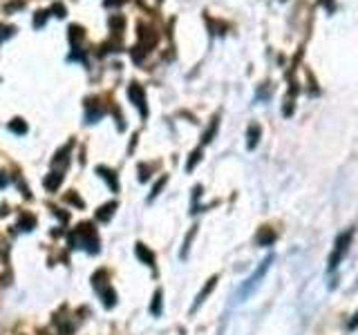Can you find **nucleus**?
<instances>
[{
	"instance_id": "obj_26",
	"label": "nucleus",
	"mask_w": 358,
	"mask_h": 335,
	"mask_svg": "<svg viewBox=\"0 0 358 335\" xmlns=\"http://www.w3.org/2000/svg\"><path fill=\"white\" fill-rule=\"evenodd\" d=\"M347 326H349V331H354V329H358V311H356V313H354V317H352V320H349V324H347Z\"/></svg>"
},
{
	"instance_id": "obj_7",
	"label": "nucleus",
	"mask_w": 358,
	"mask_h": 335,
	"mask_svg": "<svg viewBox=\"0 0 358 335\" xmlns=\"http://www.w3.org/2000/svg\"><path fill=\"white\" fill-rule=\"evenodd\" d=\"M215 284H217V275H213L211 277V279H208L206 284H204V288L202 291H199V295H197V300H195V304H193V311H197L199 306L204 304V302H206V297L211 295V293H213V288H215Z\"/></svg>"
},
{
	"instance_id": "obj_29",
	"label": "nucleus",
	"mask_w": 358,
	"mask_h": 335,
	"mask_svg": "<svg viewBox=\"0 0 358 335\" xmlns=\"http://www.w3.org/2000/svg\"><path fill=\"white\" fill-rule=\"evenodd\" d=\"M121 2H123V0H106V5H107V7H112V5H121Z\"/></svg>"
},
{
	"instance_id": "obj_18",
	"label": "nucleus",
	"mask_w": 358,
	"mask_h": 335,
	"mask_svg": "<svg viewBox=\"0 0 358 335\" xmlns=\"http://www.w3.org/2000/svg\"><path fill=\"white\" fill-rule=\"evenodd\" d=\"M166 181H168V179H166V177H161V179H159V181H157V183H155V185H152V192H150V197H148V199H150V201H152V199H155V197H159V192H161V190H164V185H166Z\"/></svg>"
},
{
	"instance_id": "obj_15",
	"label": "nucleus",
	"mask_w": 358,
	"mask_h": 335,
	"mask_svg": "<svg viewBox=\"0 0 358 335\" xmlns=\"http://www.w3.org/2000/svg\"><path fill=\"white\" fill-rule=\"evenodd\" d=\"M9 130L16 132V134H25V132H27V123H25L23 119H14V121L9 123Z\"/></svg>"
},
{
	"instance_id": "obj_27",
	"label": "nucleus",
	"mask_w": 358,
	"mask_h": 335,
	"mask_svg": "<svg viewBox=\"0 0 358 335\" xmlns=\"http://www.w3.org/2000/svg\"><path fill=\"white\" fill-rule=\"evenodd\" d=\"M45 14H47V11H38V16H36V20H34V25H36V27L45 23Z\"/></svg>"
},
{
	"instance_id": "obj_17",
	"label": "nucleus",
	"mask_w": 358,
	"mask_h": 335,
	"mask_svg": "<svg viewBox=\"0 0 358 335\" xmlns=\"http://www.w3.org/2000/svg\"><path fill=\"white\" fill-rule=\"evenodd\" d=\"M195 233H197V226H193L190 228V233L186 235V242H184V248H181V259L188 255V248H190V242H193V237H195Z\"/></svg>"
},
{
	"instance_id": "obj_11",
	"label": "nucleus",
	"mask_w": 358,
	"mask_h": 335,
	"mask_svg": "<svg viewBox=\"0 0 358 335\" xmlns=\"http://www.w3.org/2000/svg\"><path fill=\"white\" fill-rule=\"evenodd\" d=\"M99 175H101L103 179H106V183L110 185V188L114 190V192L119 190V179H116V172H114V170H110V168H103V165H101V168H99Z\"/></svg>"
},
{
	"instance_id": "obj_1",
	"label": "nucleus",
	"mask_w": 358,
	"mask_h": 335,
	"mask_svg": "<svg viewBox=\"0 0 358 335\" xmlns=\"http://www.w3.org/2000/svg\"><path fill=\"white\" fill-rule=\"evenodd\" d=\"M70 246L72 248H85L87 253H99V237L92 223H78L76 230L70 235Z\"/></svg>"
},
{
	"instance_id": "obj_2",
	"label": "nucleus",
	"mask_w": 358,
	"mask_h": 335,
	"mask_svg": "<svg viewBox=\"0 0 358 335\" xmlns=\"http://www.w3.org/2000/svg\"><path fill=\"white\" fill-rule=\"evenodd\" d=\"M92 286L97 288V293H99V297L103 300V306L106 308H112V306L116 304V293H114V288L107 284V273L106 271H97L92 275Z\"/></svg>"
},
{
	"instance_id": "obj_14",
	"label": "nucleus",
	"mask_w": 358,
	"mask_h": 335,
	"mask_svg": "<svg viewBox=\"0 0 358 335\" xmlns=\"http://www.w3.org/2000/svg\"><path fill=\"white\" fill-rule=\"evenodd\" d=\"M150 313L152 315H161V291H155V295H152Z\"/></svg>"
},
{
	"instance_id": "obj_20",
	"label": "nucleus",
	"mask_w": 358,
	"mask_h": 335,
	"mask_svg": "<svg viewBox=\"0 0 358 335\" xmlns=\"http://www.w3.org/2000/svg\"><path fill=\"white\" fill-rule=\"evenodd\" d=\"M110 27L116 31V34H119V31L123 30V18H121V16H112V18H110Z\"/></svg>"
},
{
	"instance_id": "obj_23",
	"label": "nucleus",
	"mask_w": 358,
	"mask_h": 335,
	"mask_svg": "<svg viewBox=\"0 0 358 335\" xmlns=\"http://www.w3.org/2000/svg\"><path fill=\"white\" fill-rule=\"evenodd\" d=\"M215 130H217V119H215V121H213V125H211V130H208L206 134H204V143H208V141H211V139H213Z\"/></svg>"
},
{
	"instance_id": "obj_10",
	"label": "nucleus",
	"mask_w": 358,
	"mask_h": 335,
	"mask_svg": "<svg viewBox=\"0 0 358 335\" xmlns=\"http://www.w3.org/2000/svg\"><path fill=\"white\" fill-rule=\"evenodd\" d=\"M114 210H116V201H107V204H103L101 208L97 210V214H94V217L99 219V221H110V217L112 214H114Z\"/></svg>"
},
{
	"instance_id": "obj_28",
	"label": "nucleus",
	"mask_w": 358,
	"mask_h": 335,
	"mask_svg": "<svg viewBox=\"0 0 358 335\" xmlns=\"http://www.w3.org/2000/svg\"><path fill=\"white\" fill-rule=\"evenodd\" d=\"M7 183H9V177H7L5 172H0V188H5Z\"/></svg>"
},
{
	"instance_id": "obj_6",
	"label": "nucleus",
	"mask_w": 358,
	"mask_h": 335,
	"mask_svg": "<svg viewBox=\"0 0 358 335\" xmlns=\"http://www.w3.org/2000/svg\"><path fill=\"white\" fill-rule=\"evenodd\" d=\"M135 253H137V257H139V262L141 264H145V266H150V268H155V253H152L150 248L145 246V244H137L135 246Z\"/></svg>"
},
{
	"instance_id": "obj_12",
	"label": "nucleus",
	"mask_w": 358,
	"mask_h": 335,
	"mask_svg": "<svg viewBox=\"0 0 358 335\" xmlns=\"http://www.w3.org/2000/svg\"><path fill=\"white\" fill-rule=\"evenodd\" d=\"M18 228L25 230V233H29V230H34L36 228V217L34 214H29V213H23L18 219Z\"/></svg>"
},
{
	"instance_id": "obj_5",
	"label": "nucleus",
	"mask_w": 358,
	"mask_h": 335,
	"mask_svg": "<svg viewBox=\"0 0 358 335\" xmlns=\"http://www.w3.org/2000/svg\"><path fill=\"white\" fill-rule=\"evenodd\" d=\"M276 239H278V233L271 228V226H262L257 237H255V242H257V246H273Z\"/></svg>"
},
{
	"instance_id": "obj_24",
	"label": "nucleus",
	"mask_w": 358,
	"mask_h": 335,
	"mask_svg": "<svg viewBox=\"0 0 358 335\" xmlns=\"http://www.w3.org/2000/svg\"><path fill=\"white\" fill-rule=\"evenodd\" d=\"M14 34V27H0V40L2 38H9Z\"/></svg>"
},
{
	"instance_id": "obj_21",
	"label": "nucleus",
	"mask_w": 358,
	"mask_h": 335,
	"mask_svg": "<svg viewBox=\"0 0 358 335\" xmlns=\"http://www.w3.org/2000/svg\"><path fill=\"white\" fill-rule=\"evenodd\" d=\"M70 38H72V40H81L83 38V30H81V27L72 25V27H70Z\"/></svg>"
},
{
	"instance_id": "obj_4",
	"label": "nucleus",
	"mask_w": 358,
	"mask_h": 335,
	"mask_svg": "<svg viewBox=\"0 0 358 335\" xmlns=\"http://www.w3.org/2000/svg\"><path fill=\"white\" fill-rule=\"evenodd\" d=\"M128 96H130V101L135 103L137 107H139L141 117H148V110H145V96H143V90H141V85L132 83L130 88H128Z\"/></svg>"
},
{
	"instance_id": "obj_9",
	"label": "nucleus",
	"mask_w": 358,
	"mask_h": 335,
	"mask_svg": "<svg viewBox=\"0 0 358 335\" xmlns=\"http://www.w3.org/2000/svg\"><path fill=\"white\" fill-rule=\"evenodd\" d=\"M43 183H45V188H47L49 192H56V190L61 188V183H63V172H61V170H58V172L56 170L49 172V175L45 177Z\"/></svg>"
},
{
	"instance_id": "obj_16",
	"label": "nucleus",
	"mask_w": 358,
	"mask_h": 335,
	"mask_svg": "<svg viewBox=\"0 0 358 335\" xmlns=\"http://www.w3.org/2000/svg\"><path fill=\"white\" fill-rule=\"evenodd\" d=\"M257 139H260V127L251 125L249 127V148H251V150L257 146Z\"/></svg>"
},
{
	"instance_id": "obj_13",
	"label": "nucleus",
	"mask_w": 358,
	"mask_h": 335,
	"mask_svg": "<svg viewBox=\"0 0 358 335\" xmlns=\"http://www.w3.org/2000/svg\"><path fill=\"white\" fill-rule=\"evenodd\" d=\"M70 150H72V146H65L61 152H56V156H54V165H61V168H65V165H68Z\"/></svg>"
},
{
	"instance_id": "obj_25",
	"label": "nucleus",
	"mask_w": 358,
	"mask_h": 335,
	"mask_svg": "<svg viewBox=\"0 0 358 335\" xmlns=\"http://www.w3.org/2000/svg\"><path fill=\"white\" fill-rule=\"evenodd\" d=\"M52 11H54V16H58V18H63V16H65V7L63 5H54Z\"/></svg>"
},
{
	"instance_id": "obj_3",
	"label": "nucleus",
	"mask_w": 358,
	"mask_h": 335,
	"mask_svg": "<svg viewBox=\"0 0 358 335\" xmlns=\"http://www.w3.org/2000/svg\"><path fill=\"white\" fill-rule=\"evenodd\" d=\"M352 237H354V228H349V230H345V233L338 235V239H336V244H334V253L329 255V271H336L338 264L343 262V257L347 255L349 246H352Z\"/></svg>"
},
{
	"instance_id": "obj_8",
	"label": "nucleus",
	"mask_w": 358,
	"mask_h": 335,
	"mask_svg": "<svg viewBox=\"0 0 358 335\" xmlns=\"http://www.w3.org/2000/svg\"><path fill=\"white\" fill-rule=\"evenodd\" d=\"M271 262H273V257H269V259H266V262H264V264H262V266H260V268H257V271H255V275H253V277H251V279H249V284H247V288H244V291H242V295H244V297H247V295H249V293H251V291H253V288H255V284H257V282H260V277H262V275H264V273H266V271H269V264H271Z\"/></svg>"
},
{
	"instance_id": "obj_19",
	"label": "nucleus",
	"mask_w": 358,
	"mask_h": 335,
	"mask_svg": "<svg viewBox=\"0 0 358 335\" xmlns=\"http://www.w3.org/2000/svg\"><path fill=\"white\" fill-rule=\"evenodd\" d=\"M199 159H202V150H195V152H193V154H190V159H188V163H186V170H188V172H190V170H193L195 165H197V161H199Z\"/></svg>"
},
{
	"instance_id": "obj_22",
	"label": "nucleus",
	"mask_w": 358,
	"mask_h": 335,
	"mask_svg": "<svg viewBox=\"0 0 358 335\" xmlns=\"http://www.w3.org/2000/svg\"><path fill=\"white\" fill-rule=\"evenodd\" d=\"M65 199H68V201H70V204H74V206H78V208H83V206H85V204H83V199H81V197H78V194H72V192H70V194H68V197H65Z\"/></svg>"
}]
</instances>
